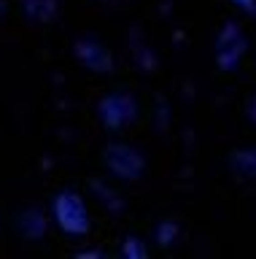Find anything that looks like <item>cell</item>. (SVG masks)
<instances>
[{
    "instance_id": "obj_9",
    "label": "cell",
    "mask_w": 256,
    "mask_h": 259,
    "mask_svg": "<svg viewBox=\"0 0 256 259\" xmlns=\"http://www.w3.org/2000/svg\"><path fill=\"white\" fill-rule=\"evenodd\" d=\"M237 8H243L245 14H256V0H235Z\"/></svg>"
},
{
    "instance_id": "obj_3",
    "label": "cell",
    "mask_w": 256,
    "mask_h": 259,
    "mask_svg": "<svg viewBox=\"0 0 256 259\" xmlns=\"http://www.w3.org/2000/svg\"><path fill=\"white\" fill-rule=\"evenodd\" d=\"M97 113H100V121L108 130H122L124 124H130V121L138 116V103H135V97L127 95V92H114V95H108L100 100Z\"/></svg>"
},
{
    "instance_id": "obj_4",
    "label": "cell",
    "mask_w": 256,
    "mask_h": 259,
    "mask_svg": "<svg viewBox=\"0 0 256 259\" xmlns=\"http://www.w3.org/2000/svg\"><path fill=\"white\" fill-rule=\"evenodd\" d=\"M245 52H248V38L240 32V27L235 22H229L227 27L221 30V38H219V65H221V70H235Z\"/></svg>"
},
{
    "instance_id": "obj_5",
    "label": "cell",
    "mask_w": 256,
    "mask_h": 259,
    "mask_svg": "<svg viewBox=\"0 0 256 259\" xmlns=\"http://www.w3.org/2000/svg\"><path fill=\"white\" fill-rule=\"evenodd\" d=\"M76 57H78V62H81L84 68H89L94 73H111V68H114V57H111V52L100 44V40H94L89 35L76 40Z\"/></svg>"
},
{
    "instance_id": "obj_10",
    "label": "cell",
    "mask_w": 256,
    "mask_h": 259,
    "mask_svg": "<svg viewBox=\"0 0 256 259\" xmlns=\"http://www.w3.org/2000/svg\"><path fill=\"white\" fill-rule=\"evenodd\" d=\"M251 119L256 121V100H253V105H251Z\"/></svg>"
},
{
    "instance_id": "obj_6",
    "label": "cell",
    "mask_w": 256,
    "mask_h": 259,
    "mask_svg": "<svg viewBox=\"0 0 256 259\" xmlns=\"http://www.w3.org/2000/svg\"><path fill=\"white\" fill-rule=\"evenodd\" d=\"M25 16L35 24H49L60 14V0H22Z\"/></svg>"
},
{
    "instance_id": "obj_1",
    "label": "cell",
    "mask_w": 256,
    "mask_h": 259,
    "mask_svg": "<svg viewBox=\"0 0 256 259\" xmlns=\"http://www.w3.org/2000/svg\"><path fill=\"white\" fill-rule=\"evenodd\" d=\"M52 210L62 232L76 235V238L89 232V210H86V202L81 200L78 192H70V189L60 192L52 202Z\"/></svg>"
},
{
    "instance_id": "obj_2",
    "label": "cell",
    "mask_w": 256,
    "mask_h": 259,
    "mask_svg": "<svg viewBox=\"0 0 256 259\" xmlns=\"http://www.w3.org/2000/svg\"><path fill=\"white\" fill-rule=\"evenodd\" d=\"M103 162H106V167L116 178H122V181H135V178H140L143 167H146L143 157L132 149V146H127V143H111V146H106V151H103Z\"/></svg>"
},
{
    "instance_id": "obj_7",
    "label": "cell",
    "mask_w": 256,
    "mask_h": 259,
    "mask_svg": "<svg viewBox=\"0 0 256 259\" xmlns=\"http://www.w3.org/2000/svg\"><path fill=\"white\" fill-rule=\"evenodd\" d=\"M232 167L245 178H256V149L235 151L232 154Z\"/></svg>"
},
{
    "instance_id": "obj_8",
    "label": "cell",
    "mask_w": 256,
    "mask_h": 259,
    "mask_svg": "<svg viewBox=\"0 0 256 259\" xmlns=\"http://www.w3.org/2000/svg\"><path fill=\"white\" fill-rule=\"evenodd\" d=\"M122 254H124V256H148V251L143 248V243H140L138 238H127Z\"/></svg>"
}]
</instances>
